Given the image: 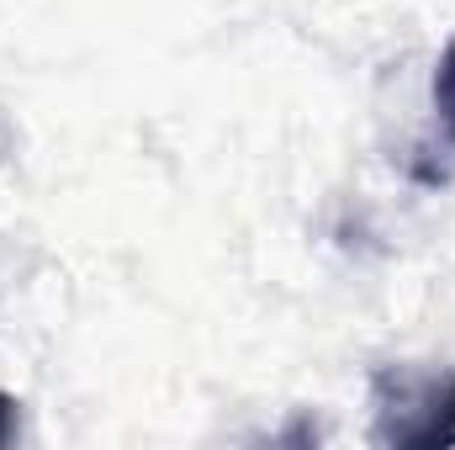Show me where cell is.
<instances>
[{
    "label": "cell",
    "instance_id": "1",
    "mask_svg": "<svg viewBox=\"0 0 455 450\" xmlns=\"http://www.w3.org/2000/svg\"><path fill=\"white\" fill-rule=\"evenodd\" d=\"M371 440L387 450L455 446V366H376Z\"/></svg>",
    "mask_w": 455,
    "mask_h": 450
},
{
    "label": "cell",
    "instance_id": "3",
    "mask_svg": "<svg viewBox=\"0 0 455 450\" xmlns=\"http://www.w3.org/2000/svg\"><path fill=\"white\" fill-rule=\"evenodd\" d=\"M16 430H21V419H16V398H11V392H0V446H11V440H16Z\"/></svg>",
    "mask_w": 455,
    "mask_h": 450
},
{
    "label": "cell",
    "instance_id": "2",
    "mask_svg": "<svg viewBox=\"0 0 455 450\" xmlns=\"http://www.w3.org/2000/svg\"><path fill=\"white\" fill-rule=\"evenodd\" d=\"M435 107H440V117H445V127L455 138V43L440 53V69H435Z\"/></svg>",
    "mask_w": 455,
    "mask_h": 450
}]
</instances>
